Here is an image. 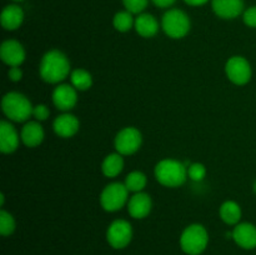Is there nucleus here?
I'll use <instances>...</instances> for the list:
<instances>
[{
  "label": "nucleus",
  "instance_id": "15",
  "mask_svg": "<svg viewBox=\"0 0 256 255\" xmlns=\"http://www.w3.org/2000/svg\"><path fill=\"white\" fill-rule=\"evenodd\" d=\"M232 239L242 249L256 248V226L250 222H239L232 230Z\"/></svg>",
  "mask_w": 256,
  "mask_h": 255
},
{
  "label": "nucleus",
  "instance_id": "3",
  "mask_svg": "<svg viewBox=\"0 0 256 255\" xmlns=\"http://www.w3.org/2000/svg\"><path fill=\"white\" fill-rule=\"evenodd\" d=\"M32 109L30 100L25 95L16 92L5 94L2 99V110L10 122H24L32 116Z\"/></svg>",
  "mask_w": 256,
  "mask_h": 255
},
{
  "label": "nucleus",
  "instance_id": "7",
  "mask_svg": "<svg viewBox=\"0 0 256 255\" xmlns=\"http://www.w3.org/2000/svg\"><path fill=\"white\" fill-rule=\"evenodd\" d=\"M142 144V135L139 129L126 126L120 130L114 140L115 150L122 155H132L140 149Z\"/></svg>",
  "mask_w": 256,
  "mask_h": 255
},
{
  "label": "nucleus",
  "instance_id": "17",
  "mask_svg": "<svg viewBox=\"0 0 256 255\" xmlns=\"http://www.w3.org/2000/svg\"><path fill=\"white\" fill-rule=\"evenodd\" d=\"M45 138L44 129L42 124L38 120L35 122H28L22 126V132H20V139L22 144L28 148H35L42 142Z\"/></svg>",
  "mask_w": 256,
  "mask_h": 255
},
{
  "label": "nucleus",
  "instance_id": "13",
  "mask_svg": "<svg viewBox=\"0 0 256 255\" xmlns=\"http://www.w3.org/2000/svg\"><path fill=\"white\" fill-rule=\"evenodd\" d=\"M20 136L14 125L6 120L0 122V150L4 154H12L19 148Z\"/></svg>",
  "mask_w": 256,
  "mask_h": 255
},
{
  "label": "nucleus",
  "instance_id": "12",
  "mask_svg": "<svg viewBox=\"0 0 256 255\" xmlns=\"http://www.w3.org/2000/svg\"><path fill=\"white\" fill-rule=\"evenodd\" d=\"M152 208V198L146 192H135L128 202V212L134 219H144L150 214Z\"/></svg>",
  "mask_w": 256,
  "mask_h": 255
},
{
  "label": "nucleus",
  "instance_id": "20",
  "mask_svg": "<svg viewBox=\"0 0 256 255\" xmlns=\"http://www.w3.org/2000/svg\"><path fill=\"white\" fill-rule=\"evenodd\" d=\"M220 219L228 225H238L242 219V208L236 202L228 200L220 206L219 210Z\"/></svg>",
  "mask_w": 256,
  "mask_h": 255
},
{
  "label": "nucleus",
  "instance_id": "32",
  "mask_svg": "<svg viewBox=\"0 0 256 255\" xmlns=\"http://www.w3.org/2000/svg\"><path fill=\"white\" fill-rule=\"evenodd\" d=\"M188 5L190 6H202V5H205L206 2H209V0H184Z\"/></svg>",
  "mask_w": 256,
  "mask_h": 255
},
{
  "label": "nucleus",
  "instance_id": "31",
  "mask_svg": "<svg viewBox=\"0 0 256 255\" xmlns=\"http://www.w3.org/2000/svg\"><path fill=\"white\" fill-rule=\"evenodd\" d=\"M152 2H154V5H156L158 8H162V9H164V8L172 6L176 0H152Z\"/></svg>",
  "mask_w": 256,
  "mask_h": 255
},
{
  "label": "nucleus",
  "instance_id": "1",
  "mask_svg": "<svg viewBox=\"0 0 256 255\" xmlns=\"http://www.w3.org/2000/svg\"><path fill=\"white\" fill-rule=\"evenodd\" d=\"M39 74L44 82L59 84L72 74L69 59L60 50H50L40 60Z\"/></svg>",
  "mask_w": 256,
  "mask_h": 255
},
{
  "label": "nucleus",
  "instance_id": "5",
  "mask_svg": "<svg viewBox=\"0 0 256 255\" xmlns=\"http://www.w3.org/2000/svg\"><path fill=\"white\" fill-rule=\"evenodd\" d=\"M190 19L185 12L180 9H170L162 15V28L172 39H182L190 32Z\"/></svg>",
  "mask_w": 256,
  "mask_h": 255
},
{
  "label": "nucleus",
  "instance_id": "14",
  "mask_svg": "<svg viewBox=\"0 0 256 255\" xmlns=\"http://www.w3.org/2000/svg\"><path fill=\"white\" fill-rule=\"evenodd\" d=\"M80 122L75 115L70 114V112H64V114L59 115L55 118L54 122H52V129H54L55 134L60 138H72L79 132Z\"/></svg>",
  "mask_w": 256,
  "mask_h": 255
},
{
  "label": "nucleus",
  "instance_id": "16",
  "mask_svg": "<svg viewBox=\"0 0 256 255\" xmlns=\"http://www.w3.org/2000/svg\"><path fill=\"white\" fill-rule=\"evenodd\" d=\"M212 8L222 19H235L244 12V0H212Z\"/></svg>",
  "mask_w": 256,
  "mask_h": 255
},
{
  "label": "nucleus",
  "instance_id": "26",
  "mask_svg": "<svg viewBox=\"0 0 256 255\" xmlns=\"http://www.w3.org/2000/svg\"><path fill=\"white\" fill-rule=\"evenodd\" d=\"M206 176V168L200 162H192L188 166V178L192 182H202Z\"/></svg>",
  "mask_w": 256,
  "mask_h": 255
},
{
  "label": "nucleus",
  "instance_id": "22",
  "mask_svg": "<svg viewBox=\"0 0 256 255\" xmlns=\"http://www.w3.org/2000/svg\"><path fill=\"white\" fill-rule=\"evenodd\" d=\"M70 82L76 90L85 92L90 89L92 85V76L89 72L85 69H75L70 74Z\"/></svg>",
  "mask_w": 256,
  "mask_h": 255
},
{
  "label": "nucleus",
  "instance_id": "8",
  "mask_svg": "<svg viewBox=\"0 0 256 255\" xmlns=\"http://www.w3.org/2000/svg\"><path fill=\"white\" fill-rule=\"evenodd\" d=\"M132 239V226L124 219L114 220L106 230V240L114 249H124Z\"/></svg>",
  "mask_w": 256,
  "mask_h": 255
},
{
  "label": "nucleus",
  "instance_id": "24",
  "mask_svg": "<svg viewBox=\"0 0 256 255\" xmlns=\"http://www.w3.org/2000/svg\"><path fill=\"white\" fill-rule=\"evenodd\" d=\"M112 25L115 29L120 32H129L132 28H134L135 19L132 18V14L128 10H122V12H118L114 15L112 19Z\"/></svg>",
  "mask_w": 256,
  "mask_h": 255
},
{
  "label": "nucleus",
  "instance_id": "30",
  "mask_svg": "<svg viewBox=\"0 0 256 255\" xmlns=\"http://www.w3.org/2000/svg\"><path fill=\"white\" fill-rule=\"evenodd\" d=\"M8 76L12 82H20L22 79V70L20 69V66H10V69L8 70Z\"/></svg>",
  "mask_w": 256,
  "mask_h": 255
},
{
  "label": "nucleus",
  "instance_id": "28",
  "mask_svg": "<svg viewBox=\"0 0 256 255\" xmlns=\"http://www.w3.org/2000/svg\"><path fill=\"white\" fill-rule=\"evenodd\" d=\"M49 108L44 104L36 105V106H34V109H32V116H34L35 120H38V122H45V120L49 118Z\"/></svg>",
  "mask_w": 256,
  "mask_h": 255
},
{
  "label": "nucleus",
  "instance_id": "2",
  "mask_svg": "<svg viewBox=\"0 0 256 255\" xmlns=\"http://www.w3.org/2000/svg\"><path fill=\"white\" fill-rule=\"evenodd\" d=\"M155 179L166 188L182 186L188 179V166L185 162L175 159H162L155 165Z\"/></svg>",
  "mask_w": 256,
  "mask_h": 255
},
{
  "label": "nucleus",
  "instance_id": "25",
  "mask_svg": "<svg viewBox=\"0 0 256 255\" xmlns=\"http://www.w3.org/2000/svg\"><path fill=\"white\" fill-rule=\"evenodd\" d=\"M15 228H16V222L12 215L5 210H2L0 212V234L2 236H9L15 232Z\"/></svg>",
  "mask_w": 256,
  "mask_h": 255
},
{
  "label": "nucleus",
  "instance_id": "21",
  "mask_svg": "<svg viewBox=\"0 0 256 255\" xmlns=\"http://www.w3.org/2000/svg\"><path fill=\"white\" fill-rule=\"evenodd\" d=\"M124 169V159L119 152L109 154L102 164V172L106 178H116Z\"/></svg>",
  "mask_w": 256,
  "mask_h": 255
},
{
  "label": "nucleus",
  "instance_id": "9",
  "mask_svg": "<svg viewBox=\"0 0 256 255\" xmlns=\"http://www.w3.org/2000/svg\"><path fill=\"white\" fill-rule=\"evenodd\" d=\"M226 76L232 84L245 85L250 82L252 75V65L244 56H232L225 64Z\"/></svg>",
  "mask_w": 256,
  "mask_h": 255
},
{
  "label": "nucleus",
  "instance_id": "10",
  "mask_svg": "<svg viewBox=\"0 0 256 255\" xmlns=\"http://www.w3.org/2000/svg\"><path fill=\"white\" fill-rule=\"evenodd\" d=\"M52 102L62 112H69L76 105L78 92L72 85L60 84L52 92Z\"/></svg>",
  "mask_w": 256,
  "mask_h": 255
},
{
  "label": "nucleus",
  "instance_id": "29",
  "mask_svg": "<svg viewBox=\"0 0 256 255\" xmlns=\"http://www.w3.org/2000/svg\"><path fill=\"white\" fill-rule=\"evenodd\" d=\"M242 20L249 28H256V6H252L242 12Z\"/></svg>",
  "mask_w": 256,
  "mask_h": 255
},
{
  "label": "nucleus",
  "instance_id": "27",
  "mask_svg": "<svg viewBox=\"0 0 256 255\" xmlns=\"http://www.w3.org/2000/svg\"><path fill=\"white\" fill-rule=\"evenodd\" d=\"M149 0H122L125 9L130 12L132 14H142L148 6Z\"/></svg>",
  "mask_w": 256,
  "mask_h": 255
},
{
  "label": "nucleus",
  "instance_id": "34",
  "mask_svg": "<svg viewBox=\"0 0 256 255\" xmlns=\"http://www.w3.org/2000/svg\"><path fill=\"white\" fill-rule=\"evenodd\" d=\"M12 2H22V0H12Z\"/></svg>",
  "mask_w": 256,
  "mask_h": 255
},
{
  "label": "nucleus",
  "instance_id": "23",
  "mask_svg": "<svg viewBox=\"0 0 256 255\" xmlns=\"http://www.w3.org/2000/svg\"><path fill=\"white\" fill-rule=\"evenodd\" d=\"M125 186L132 192H140L145 189L148 184V178L142 172H132L125 179Z\"/></svg>",
  "mask_w": 256,
  "mask_h": 255
},
{
  "label": "nucleus",
  "instance_id": "18",
  "mask_svg": "<svg viewBox=\"0 0 256 255\" xmlns=\"http://www.w3.org/2000/svg\"><path fill=\"white\" fill-rule=\"evenodd\" d=\"M22 22H24V10L19 6V5H8L2 9V16H0V22L2 26L5 30H16L22 26Z\"/></svg>",
  "mask_w": 256,
  "mask_h": 255
},
{
  "label": "nucleus",
  "instance_id": "4",
  "mask_svg": "<svg viewBox=\"0 0 256 255\" xmlns=\"http://www.w3.org/2000/svg\"><path fill=\"white\" fill-rule=\"evenodd\" d=\"M209 235L200 224H192L184 229L180 236V246L188 255H200L208 246Z\"/></svg>",
  "mask_w": 256,
  "mask_h": 255
},
{
  "label": "nucleus",
  "instance_id": "11",
  "mask_svg": "<svg viewBox=\"0 0 256 255\" xmlns=\"http://www.w3.org/2000/svg\"><path fill=\"white\" fill-rule=\"evenodd\" d=\"M25 49L16 40H5L0 48V58L9 66H20L24 62Z\"/></svg>",
  "mask_w": 256,
  "mask_h": 255
},
{
  "label": "nucleus",
  "instance_id": "33",
  "mask_svg": "<svg viewBox=\"0 0 256 255\" xmlns=\"http://www.w3.org/2000/svg\"><path fill=\"white\" fill-rule=\"evenodd\" d=\"M254 192L256 194V182H254Z\"/></svg>",
  "mask_w": 256,
  "mask_h": 255
},
{
  "label": "nucleus",
  "instance_id": "6",
  "mask_svg": "<svg viewBox=\"0 0 256 255\" xmlns=\"http://www.w3.org/2000/svg\"><path fill=\"white\" fill-rule=\"evenodd\" d=\"M129 190L122 182H112L102 189L100 194V205L108 212H115L124 208L129 199Z\"/></svg>",
  "mask_w": 256,
  "mask_h": 255
},
{
  "label": "nucleus",
  "instance_id": "19",
  "mask_svg": "<svg viewBox=\"0 0 256 255\" xmlns=\"http://www.w3.org/2000/svg\"><path fill=\"white\" fill-rule=\"evenodd\" d=\"M135 30L142 38H152L159 32V22L152 14L142 12L135 18Z\"/></svg>",
  "mask_w": 256,
  "mask_h": 255
}]
</instances>
